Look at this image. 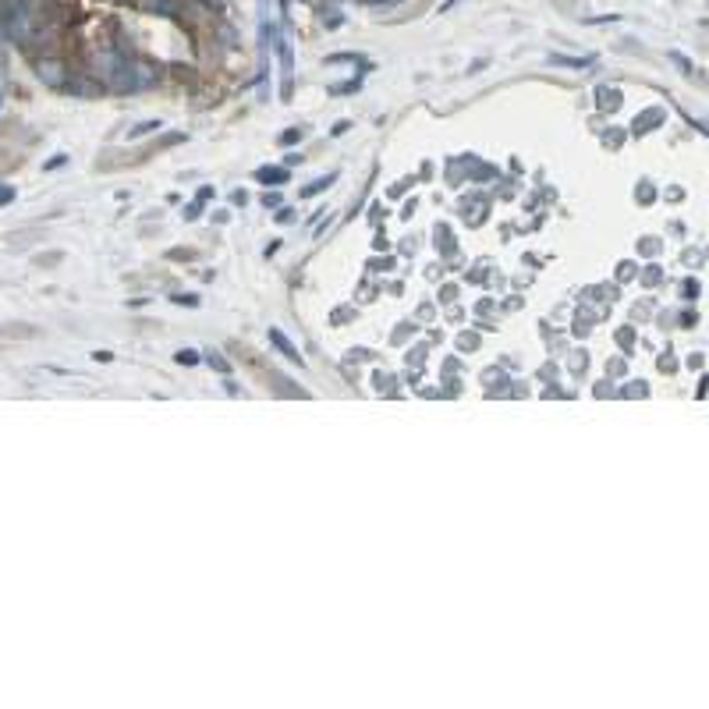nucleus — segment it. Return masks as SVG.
Wrapping results in <instances>:
<instances>
[{
  "label": "nucleus",
  "mask_w": 709,
  "mask_h": 709,
  "mask_svg": "<svg viewBox=\"0 0 709 709\" xmlns=\"http://www.w3.org/2000/svg\"><path fill=\"white\" fill-rule=\"evenodd\" d=\"M36 75H40L47 86H54V89H57V86H64V68H61V61H57V57H47V61H40V64H36Z\"/></svg>",
  "instance_id": "nucleus-1"
},
{
  "label": "nucleus",
  "mask_w": 709,
  "mask_h": 709,
  "mask_svg": "<svg viewBox=\"0 0 709 709\" xmlns=\"http://www.w3.org/2000/svg\"><path fill=\"white\" fill-rule=\"evenodd\" d=\"M11 199H15V188H8V184H4V188H0V206H8Z\"/></svg>",
  "instance_id": "nucleus-2"
},
{
  "label": "nucleus",
  "mask_w": 709,
  "mask_h": 709,
  "mask_svg": "<svg viewBox=\"0 0 709 709\" xmlns=\"http://www.w3.org/2000/svg\"><path fill=\"white\" fill-rule=\"evenodd\" d=\"M177 358H181V362H199V355H195V351H181Z\"/></svg>",
  "instance_id": "nucleus-3"
}]
</instances>
